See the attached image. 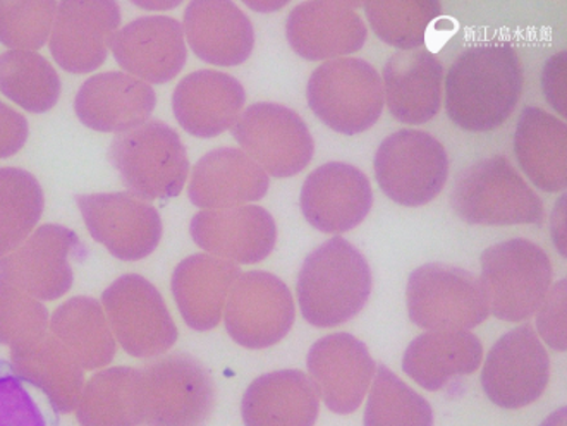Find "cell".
Segmentation results:
<instances>
[{"label":"cell","instance_id":"obj_1","mask_svg":"<svg viewBox=\"0 0 567 426\" xmlns=\"http://www.w3.org/2000/svg\"><path fill=\"white\" fill-rule=\"evenodd\" d=\"M523 65L509 43L470 46L445 77V111L461 129L503 126L523 93Z\"/></svg>","mask_w":567,"mask_h":426},{"label":"cell","instance_id":"obj_2","mask_svg":"<svg viewBox=\"0 0 567 426\" xmlns=\"http://www.w3.org/2000/svg\"><path fill=\"white\" fill-rule=\"evenodd\" d=\"M372 270L357 246L332 238L308 254L298 276L303 319L320 329L342 325L363 310L372 294Z\"/></svg>","mask_w":567,"mask_h":426},{"label":"cell","instance_id":"obj_3","mask_svg":"<svg viewBox=\"0 0 567 426\" xmlns=\"http://www.w3.org/2000/svg\"><path fill=\"white\" fill-rule=\"evenodd\" d=\"M109 160L131 195L143 201L171 200L185 189L189 160L176 129L148 121L115 136Z\"/></svg>","mask_w":567,"mask_h":426},{"label":"cell","instance_id":"obj_4","mask_svg":"<svg viewBox=\"0 0 567 426\" xmlns=\"http://www.w3.org/2000/svg\"><path fill=\"white\" fill-rule=\"evenodd\" d=\"M457 216L472 226L542 224L544 204L503 155L483 158L457 176L451 193Z\"/></svg>","mask_w":567,"mask_h":426},{"label":"cell","instance_id":"obj_5","mask_svg":"<svg viewBox=\"0 0 567 426\" xmlns=\"http://www.w3.org/2000/svg\"><path fill=\"white\" fill-rule=\"evenodd\" d=\"M483 291L495 319L523 322L532 319L553 285L548 254L528 239H509L483 251Z\"/></svg>","mask_w":567,"mask_h":426},{"label":"cell","instance_id":"obj_6","mask_svg":"<svg viewBox=\"0 0 567 426\" xmlns=\"http://www.w3.org/2000/svg\"><path fill=\"white\" fill-rule=\"evenodd\" d=\"M308 105L330 129L353 136L375 126L385 105L380 74L357 58L323 62L311 73Z\"/></svg>","mask_w":567,"mask_h":426},{"label":"cell","instance_id":"obj_7","mask_svg":"<svg viewBox=\"0 0 567 426\" xmlns=\"http://www.w3.org/2000/svg\"><path fill=\"white\" fill-rule=\"evenodd\" d=\"M408 311L426 331H470L491 315L478 277L460 267L426 263L408 279Z\"/></svg>","mask_w":567,"mask_h":426},{"label":"cell","instance_id":"obj_8","mask_svg":"<svg viewBox=\"0 0 567 426\" xmlns=\"http://www.w3.org/2000/svg\"><path fill=\"white\" fill-rule=\"evenodd\" d=\"M102 306L115 342L130 356H164L179 337L161 292L138 273L115 279L102 294Z\"/></svg>","mask_w":567,"mask_h":426},{"label":"cell","instance_id":"obj_9","mask_svg":"<svg viewBox=\"0 0 567 426\" xmlns=\"http://www.w3.org/2000/svg\"><path fill=\"white\" fill-rule=\"evenodd\" d=\"M373 166L380 189L401 207L430 204L449 177L444 145L419 129H401L383 139Z\"/></svg>","mask_w":567,"mask_h":426},{"label":"cell","instance_id":"obj_10","mask_svg":"<svg viewBox=\"0 0 567 426\" xmlns=\"http://www.w3.org/2000/svg\"><path fill=\"white\" fill-rule=\"evenodd\" d=\"M142 372L145 426H204L215 404L210 373L196 357H158Z\"/></svg>","mask_w":567,"mask_h":426},{"label":"cell","instance_id":"obj_11","mask_svg":"<svg viewBox=\"0 0 567 426\" xmlns=\"http://www.w3.org/2000/svg\"><path fill=\"white\" fill-rule=\"evenodd\" d=\"M230 133L251 160L279 179L307 169L313 158L315 143L303 117L280 104L249 105Z\"/></svg>","mask_w":567,"mask_h":426},{"label":"cell","instance_id":"obj_12","mask_svg":"<svg viewBox=\"0 0 567 426\" xmlns=\"http://www.w3.org/2000/svg\"><path fill=\"white\" fill-rule=\"evenodd\" d=\"M295 319V300L288 285L261 270L236 279L224 310L230 339L248 350L276 346L289 334Z\"/></svg>","mask_w":567,"mask_h":426},{"label":"cell","instance_id":"obj_13","mask_svg":"<svg viewBox=\"0 0 567 426\" xmlns=\"http://www.w3.org/2000/svg\"><path fill=\"white\" fill-rule=\"evenodd\" d=\"M550 378V357L532 325L516 326L495 342L480 384L495 406L519 409L540 399Z\"/></svg>","mask_w":567,"mask_h":426},{"label":"cell","instance_id":"obj_14","mask_svg":"<svg viewBox=\"0 0 567 426\" xmlns=\"http://www.w3.org/2000/svg\"><path fill=\"white\" fill-rule=\"evenodd\" d=\"M85 254V246L68 227L47 224L0 260V279L39 301H55L73 288L71 258Z\"/></svg>","mask_w":567,"mask_h":426},{"label":"cell","instance_id":"obj_15","mask_svg":"<svg viewBox=\"0 0 567 426\" xmlns=\"http://www.w3.org/2000/svg\"><path fill=\"white\" fill-rule=\"evenodd\" d=\"M78 208L90 235L112 257L138 261L157 250L162 219L155 207L131 193L78 195Z\"/></svg>","mask_w":567,"mask_h":426},{"label":"cell","instance_id":"obj_16","mask_svg":"<svg viewBox=\"0 0 567 426\" xmlns=\"http://www.w3.org/2000/svg\"><path fill=\"white\" fill-rule=\"evenodd\" d=\"M120 27L121 8L114 0H65L58 4L50 52L68 73H93L107 59Z\"/></svg>","mask_w":567,"mask_h":426},{"label":"cell","instance_id":"obj_17","mask_svg":"<svg viewBox=\"0 0 567 426\" xmlns=\"http://www.w3.org/2000/svg\"><path fill=\"white\" fill-rule=\"evenodd\" d=\"M307 366L320 399L338 415L357 412L377 372L369 347L344 332L315 342Z\"/></svg>","mask_w":567,"mask_h":426},{"label":"cell","instance_id":"obj_18","mask_svg":"<svg viewBox=\"0 0 567 426\" xmlns=\"http://www.w3.org/2000/svg\"><path fill=\"white\" fill-rule=\"evenodd\" d=\"M299 205L305 219L317 231L342 235L369 216L373 205L372 185L358 167L330 162L307 177Z\"/></svg>","mask_w":567,"mask_h":426},{"label":"cell","instance_id":"obj_19","mask_svg":"<svg viewBox=\"0 0 567 426\" xmlns=\"http://www.w3.org/2000/svg\"><path fill=\"white\" fill-rule=\"evenodd\" d=\"M111 51L131 76L152 85L173 81L188 59L185 30L169 15H143L115 33Z\"/></svg>","mask_w":567,"mask_h":426},{"label":"cell","instance_id":"obj_20","mask_svg":"<svg viewBox=\"0 0 567 426\" xmlns=\"http://www.w3.org/2000/svg\"><path fill=\"white\" fill-rule=\"evenodd\" d=\"M189 232L202 250L235 266L260 263L277 245L276 220L257 205L202 210L193 217Z\"/></svg>","mask_w":567,"mask_h":426},{"label":"cell","instance_id":"obj_21","mask_svg":"<svg viewBox=\"0 0 567 426\" xmlns=\"http://www.w3.org/2000/svg\"><path fill=\"white\" fill-rule=\"evenodd\" d=\"M354 2H305L289 12L286 37L292 51L307 61H333L354 54L369 30Z\"/></svg>","mask_w":567,"mask_h":426},{"label":"cell","instance_id":"obj_22","mask_svg":"<svg viewBox=\"0 0 567 426\" xmlns=\"http://www.w3.org/2000/svg\"><path fill=\"white\" fill-rule=\"evenodd\" d=\"M157 105L154 89L121 71L100 73L78 92L74 111L86 127L100 133H127L148 123Z\"/></svg>","mask_w":567,"mask_h":426},{"label":"cell","instance_id":"obj_23","mask_svg":"<svg viewBox=\"0 0 567 426\" xmlns=\"http://www.w3.org/2000/svg\"><path fill=\"white\" fill-rule=\"evenodd\" d=\"M246 104L241 83L220 71H196L177 83L173 111L177 123L196 138H215L235 126Z\"/></svg>","mask_w":567,"mask_h":426},{"label":"cell","instance_id":"obj_24","mask_svg":"<svg viewBox=\"0 0 567 426\" xmlns=\"http://www.w3.org/2000/svg\"><path fill=\"white\" fill-rule=\"evenodd\" d=\"M269 174L243 150L217 148L199 158L193 167L188 196L204 210L245 207L269 191Z\"/></svg>","mask_w":567,"mask_h":426},{"label":"cell","instance_id":"obj_25","mask_svg":"<svg viewBox=\"0 0 567 426\" xmlns=\"http://www.w3.org/2000/svg\"><path fill=\"white\" fill-rule=\"evenodd\" d=\"M183 30L192 51L208 64L233 67L248 61L254 52V24L227 0L189 2Z\"/></svg>","mask_w":567,"mask_h":426},{"label":"cell","instance_id":"obj_26","mask_svg":"<svg viewBox=\"0 0 567 426\" xmlns=\"http://www.w3.org/2000/svg\"><path fill=\"white\" fill-rule=\"evenodd\" d=\"M239 276L238 266L208 253L192 254L179 261L171 289L186 325L196 332H208L219 325L230 289Z\"/></svg>","mask_w":567,"mask_h":426},{"label":"cell","instance_id":"obj_27","mask_svg":"<svg viewBox=\"0 0 567 426\" xmlns=\"http://www.w3.org/2000/svg\"><path fill=\"white\" fill-rule=\"evenodd\" d=\"M11 366L21 381L42 392L52 412L68 415L76 409L85 370L54 335L47 332L11 347Z\"/></svg>","mask_w":567,"mask_h":426},{"label":"cell","instance_id":"obj_28","mask_svg":"<svg viewBox=\"0 0 567 426\" xmlns=\"http://www.w3.org/2000/svg\"><path fill=\"white\" fill-rule=\"evenodd\" d=\"M382 83L385 104L399 123L426 124L441 111L444 65L429 51L392 55Z\"/></svg>","mask_w":567,"mask_h":426},{"label":"cell","instance_id":"obj_29","mask_svg":"<svg viewBox=\"0 0 567 426\" xmlns=\"http://www.w3.org/2000/svg\"><path fill=\"white\" fill-rule=\"evenodd\" d=\"M320 397L310 376L299 370L265 373L243 396L245 426H315Z\"/></svg>","mask_w":567,"mask_h":426},{"label":"cell","instance_id":"obj_30","mask_svg":"<svg viewBox=\"0 0 567 426\" xmlns=\"http://www.w3.org/2000/svg\"><path fill=\"white\" fill-rule=\"evenodd\" d=\"M483 346L470 331H430L408 346L403 372L420 387L437 392L457 376L472 375L482 365Z\"/></svg>","mask_w":567,"mask_h":426},{"label":"cell","instance_id":"obj_31","mask_svg":"<svg viewBox=\"0 0 567 426\" xmlns=\"http://www.w3.org/2000/svg\"><path fill=\"white\" fill-rule=\"evenodd\" d=\"M566 124L548 112L525 107L519 114L514 154L529 181L542 191L567 188Z\"/></svg>","mask_w":567,"mask_h":426},{"label":"cell","instance_id":"obj_32","mask_svg":"<svg viewBox=\"0 0 567 426\" xmlns=\"http://www.w3.org/2000/svg\"><path fill=\"white\" fill-rule=\"evenodd\" d=\"M74 412L81 426L143 425L142 372L131 366L96 372L83 387Z\"/></svg>","mask_w":567,"mask_h":426},{"label":"cell","instance_id":"obj_33","mask_svg":"<svg viewBox=\"0 0 567 426\" xmlns=\"http://www.w3.org/2000/svg\"><path fill=\"white\" fill-rule=\"evenodd\" d=\"M49 323L50 334L64 344L83 370H100L111 365L117 342L104 306L95 298H71L54 311Z\"/></svg>","mask_w":567,"mask_h":426},{"label":"cell","instance_id":"obj_34","mask_svg":"<svg viewBox=\"0 0 567 426\" xmlns=\"http://www.w3.org/2000/svg\"><path fill=\"white\" fill-rule=\"evenodd\" d=\"M61 77L39 52L0 54V93L31 114H45L61 96Z\"/></svg>","mask_w":567,"mask_h":426},{"label":"cell","instance_id":"obj_35","mask_svg":"<svg viewBox=\"0 0 567 426\" xmlns=\"http://www.w3.org/2000/svg\"><path fill=\"white\" fill-rule=\"evenodd\" d=\"M43 207V189L33 174L14 167L0 169V260L33 235Z\"/></svg>","mask_w":567,"mask_h":426},{"label":"cell","instance_id":"obj_36","mask_svg":"<svg viewBox=\"0 0 567 426\" xmlns=\"http://www.w3.org/2000/svg\"><path fill=\"white\" fill-rule=\"evenodd\" d=\"M363 8L375 35L403 52L425 45L433 21L442 15L441 2L435 0H385Z\"/></svg>","mask_w":567,"mask_h":426},{"label":"cell","instance_id":"obj_37","mask_svg":"<svg viewBox=\"0 0 567 426\" xmlns=\"http://www.w3.org/2000/svg\"><path fill=\"white\" fill-rule=\"evenodd\" d=\"M364 426H433L429 401L380 365L364 409Z\"/></svg>","mask_w":567,"mask_h":426},{"label":"cell","instance_id":"obj_38","mask_svg":"<svg viewBox=\"0 0 567 426\" xmlns=\"http://www.w3.org/2000/svg\"><path fill=\"white\" fill-rule=\"evenodd\" d=\"M58 4L50 0H0V43L11 51L35 52L49 42Z\"/></svg>","mask_w":567,"mask_h":426},{"label":"cell","instance_id":"obj_39","mask_svg":"<svg viewBox=\"0 0 567 426\" xmlns=\"http://www.w3.org/2000/svg\"><path fill=\"white\" fill-rule=\"evenodd\" d=\"M49 332V311L42 301L0 279V344L20 346Z\"/></svg>","mask_w":567,"mask_h":426},{"label":"cell","instance_id":"obj_40","mask_svg":"<svg viewBox=\"0 0 567 426\" xmlns=\"http://www.w3.org/2000/svg\"><path fill=\"white\" fill-rule=\"evenodd\" d=\"M0 426H55L4 360H0Z\"/></svg>","mask_w":567,"mask_h":426},{"label":"cell","instance_id":"obj_41","mask_svg":"<svg viewBox=\"0 0 567 426\" xmlns=\"http://www.w3.org/2000/svg\"><path fill=\"white\" fill-rule=\"evenodd\" d=\"M566 279L557 282L538 308L537 329L548 346L567 350L566 339Z\"/></svg>","mask_w":567,"mask_h":426},{"label":"cell","instance_id":"obj_42","mask_svg":"<svg viewBox=\"0 0 567 426\" xmlns=\"http://www.w3.org/2000/svg\"><path fill=\"white\" fill-rule=\"evenodd\" d=\"M30 136L27 117L0 102V158H9L23 148Z\"/></svg>","mask_w":567,"mask_h":426},{"label":"cell","instance_id":"obj_43","mask_svg":"<svg viewBox=\"0 0 567 426\" xmlns=\"http://www.w3.org/2000/svg\"><path fill=\"white\" fill-rule=\"evenodd\" d=\"M567 52H559L553 59H548L542 74V86H544L545 96L548 104L553 105L554 111L559 112L560 116H567Z\"/></svg>","mask_w":567,"mask_h":426},{"label":"cell","instance_id":"obj_44","mask_svg":"<svg viewBox=\"0 0 567 426\" xmlns=\"http://www.w3.org/2000/svg\"><path fill=\"white\" fill-rule=\"evenodd\" d=\"M245 4L258 12H272L284 8L286 2H254V0H246Z\"/></svg>","mask_w":567,"mask_h":426},{"label":"cell","instance_id":"obj_45","mask_svg":"<svg viewBox=\"0 0 567 426\" xmlns=\"http://www.w3.org/2000/svg\"><path fill=\"white\" fill-rule=\"evenodd\" d=\"M133 4L138 6L142 9H152V11H157V9H173L177 8L181 4V0H176V2H142V0H135Z\"/></svg>","mask_w":567,"mask_h":426},{"label":"cell","instance_id":"obj_46","mask_svg":"<svg viewBox=\"0 0 567 426\" xmlns=\"http://www.w3.org/2000/svg\"><path fill=\"white\" fill-rule=\"evenodd\" d=\"M542 426H566V407L559 409L553 418H547V422Z\"/></svg>","mask_w":567,"mask_h":426}]
</instances>
